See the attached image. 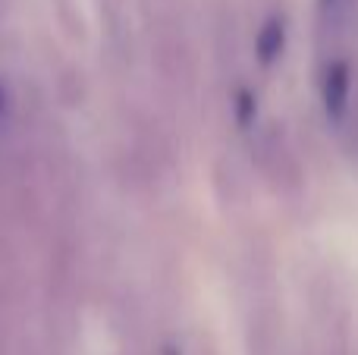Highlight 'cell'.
I'll use <instances>...</instances> for the list:
<instances>
[{
	"mask_svg": "<svg viewBox=\"0 0 358 355\" xmlns=\"http://www.w3.org/2000/svg\"><path fill=\"white\" fill-rule=\"evenodd\" d=\"M258 110H261L258 94H255L248 85H242L239 92L233 94V119H236V126H239V129H252V126L258 123Z\"/></svg>",
	"mask_w": 358,
	"mask_h": 355,
	"instance_id": "obj_3",
	"label": "cell"
},
{
	"mask_svg": "<svg viewBox=\"0 0 358 355\" xmlns=\"http://www.w3.org/2000/svg\"><path fill=\"white\" fill-rule=\"evenodd\" d=\"M352 101V66L346 60H334L321 73V107L330 126H343Z\"/></svg>",
	"mask_w": 358,
	"mask_h": 355,
	"instance_id": "obj_1",
	"label": "cell"
},
{
	"mask_svg": "<svg viewBox=\"0 0 358 355\" xmlns=\"http://www.w3.org/2000/svg\"><path fill=\"white\" fill-rule=\"evenodd\" d=\"M286 44H289V25H286V19L267 16L264 25L258 29V35H255V57H258L261 66H273L286 54Z\"/></svg>",
	"mask_w": 358,
	"mask_h": 355,
	"instance_id": "obj_2",
	"label": "cell"
},
{
	"mask_svg": "<svg viewBox=\"0 0 358 355\" xmlns=\"http://www.w3.org/2000/svg\"><path fill=\"white\" fill-rule=\"evenodd\" d=\"M6 110H10V94H6L3 82H0V123L6 119Z\"/></svg>",
	"mask_w": 358,
	"mask_h": 355,
	"instance_id": "obj_5",
	"label": "cell"
},
{
	"mask_svg": "<svg viewBox=\"0 0 358 355\" xmlns=\"http://www.w3.org/2000/svg\"><path fill=\"white\" fill-rule=\"evenodd\" d=\"M355 10V0H317V16L327 29H340Z\"/></svg>",
	"mask_w": 358,
	"mask_h": 355,
	"instance_id": "obj_4",
	"label": "cell"
}]
</instances>
